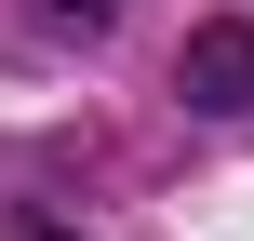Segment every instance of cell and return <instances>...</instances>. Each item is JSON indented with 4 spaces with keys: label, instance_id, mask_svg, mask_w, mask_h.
<instances>
[{
    "label": "cell",
    "instance_id": "2",
    "mask_svg": "<svg viewBox=\"0 0 254 241\" xmlns=\"http://www.w3.org/2000/svg\"><path fill=\"white\" fill-rule=\"evenodd\" d=\"M40 27H107V0H40Z\"/></svg>",
    "mask_w": 254,
    "mask_h": 241
},
{
    "label": "cell",
    "instance_id": "1",
    "mask_svg": "<svg viewBox=\"0 0 254 241\" xmlns=\"http://www.w3.org/2000/svg\"><path fill=\"white\" fill-rule=\"evenodd\" d=\"M174 94H188V107H214V121H228V107H254V27H241V13H228V27H188Z\"/></svg>",
    "mask_w": 254,
    "mask_h": 241
},
{
    "label": "cell",
    "instance_id": "3",
    "mask_svg": "<svg viewBox=\"0 0 254 241\" xmlns=\"http://www.w3.org/2000/svg\"><path fill=\"white\" fill-rule=\"evenodd\" d=\"M13 241H80V228H54V215H27V228H13Z\"/></svg>",
    "mask_w": 254,
    "mask_h": 241
}]
</instances>
